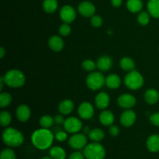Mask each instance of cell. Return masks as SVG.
I'll use <instances>...</instances> for the list:
<instances>
[{
    "instance_id": "7",
    "label": "cell",
    "mask_w": 159,
    "mask_h": 159,
    "mask_svg": "<svg viewBox=\"0 0 159 159\" xmlns=\"http://www.w3.org/2000/svg\"><path fill=\"white\" fill-rule=\"evenodd\" d=\"M87 142H88V140L84 134H73V135H71L68 140V144L70 147L75 150L85 148V146L87 145Z\"/></svg>"
},
{
    "instance_id": "41",
    "label": "cell",
    "mask_w": 159,
    "mask_h": 159,
    "mask_svg": "<svg viewBox=\"0 0 159 159\" xmlns=\"http://www.w3.org/2000/svg\"><path fill=\"white\" fill-rule=\"evenodd\" d=\"M54 124H57V125H61V124H64L65 120L64 119V117L62 116V115L58 114V115H56V116H54Z\"/></svg>"
},
{
    "instance_id": "8",
    "label": "cell",
    "mask_w": 159,
    "mask_h": 159,
    "mask_svg": "<svg viewBox=\"0 0 159 159\" xmlns=\"http://www.w3.org/2000/svg\"><path fill=\"white\" fill-rule=\"evenodd\" d=\"M64 128L67 132L70 134H75L80 131L82 129V123L79 118L71 116L67 118L63 124Z\"/></svg>"
},
{
    "instance_id": "43",
    "label": "cell",
    "mask_w": 159,
    "mask_h": 159,
    "mask_svg": "<svg viewBox=\"0 0 159 159\" xmlns=\"http://www.w3.org/2000/svg\"><path fill=\"white\" fill-rule=\"evenodd\" d=\"M5 54H6V50H5V48H3V47H2V48H0V57H1V58H3Z\"/></svg>"
},
{
    "instance_id": "26",
    "label": "cell",
    "mask_w": 159,
    "mask_h": 159,
    "mask_svg": "<svg viewBox=\"0 0 159 159\" xmlns=\"http://www.w3.org/2000/svg\"><path fill=\"white\" fill-rule=\"evenodd\" d=\"M104 137H105V133L103 130L99 128L93 129L89 134V138L93 142H99L102 141Z\"/></svg>"
},
{
    "instance_id": "23",
    "label": "cell",
    "mask_w": 159,
    "mask_h": 159,
    "mask_svg": "<svg viewBox=\"0 0 159 159\" xmlns=\"http://www.w3.org/2000/svg\"><path fill=\"white\" fill-rule=\"evenodd\" d=\"M147 8L151 16L159 19V0H149Z\"/></svg>"
},
{
    "instance_id": "9",
    "label": "cell",
    "mask_w": 159,
    "mask_h": 159,
    "mask_svg": "<svg viewBox=\"0 0 159 159\" xmlns=\"http://www.w3.org/2000/svg\"><path fill=\"white\" fill-rule=\"evenodd\" d=\"M59 15H60L61 20L65 23H71L76 18L75 10L72 6H68V5L63 6L61 9Z\"/></svg>"
},
{
    "instance_id": "17",
    "label": "cell",
    "mask_w": 159,
    "mask_h": 159,
    "mask_svg": "<svg viewBox=\"0 0 159 159\" xmlns=\"http://www.w3.org/2000/svg\"><path fill=\"white\" fill-rule=\"evenodd\" d=\"M113 66V60L107 55L101 56L96 62V67L102 71H107Z\"/></svg>"
},
{
    "instance_id": "12",
    "label": "cell",
    "mask_w": 159,
    "mask_h": 159,
    "mask_svg": "<svg viewBox=\"0 0 159 159\" xmlns=\"http://www.w3.org/2000/svg\"><path fill=\"white\" fill-rule=\"evenodd\" d=\"M117 103L122 108L129 110L135 106L136 98L131 94H123L118 98Z\"/></svg>"
},
{
    "instance_id": "37",
    "label": "cell",
    "mask_w": 159,
    "mask_h": 159,
    "mask_svg": "<svg viewBox=\"0 0 159 159\" xmlns=\"http://www.w3.org/2000/svg\"><path fill=\"white\" fill-rule=\"evenodd\" d=\"M55 138L57 141L59 142H63V141H66L68 138V135H67L66 132L63 131V130H58L55 134Z\"/></svg>"
},
{
    "instance_id": "21",
    "label": "cell",
    "mask_w": 159,
    "mask_h": 159,
    "mask_svg": "<svg viewBox=\"0 0 159 159\" xmlns=\"http://www.w3.org/2000/svg\"><path fill=\"white\" fill-rule=\"evenodd\" d=\"M121 84V79L120 76H118L116 74L109 75L106 78V85L108 88L111 89H116L119 88Z\"/></svg>"
},
{
    "instance_id": "18",
    "label": "cell",
    "mask_w": 159,
    "mask_h": 159,
    "mask_svg": "<svg viewBox=\"0 0 159 159\" xmlns=\"http://www.w3.org/2000/svg\"><path fill=\"white\" fill-rule=\"evenodd\" d=\"M147 148L152 153H157L159 152V135L152 134L148 138L146 142Z\"/></svg>"
},
{
    "instance_id": "20",
    "label": "cell",
    "mask_w": 159,
    "mask_h": 159,
    "mask_svg": "<svg viewBox=\"0 0 159 159\" xmlns=\"http://www.w3.org/2000/svg\"><path fill=\"white\" fill-rule=\"evenodd\" d=\"M75 107L74 102L70 99H65L60 102L58 110L62 115H68L73 111Z\"/></svg>"
},
{
    "instance_id": "27",
    "label": "cell",
    "mask_w": 159,
    "mask_h": 159,
    "mask_svg": "<svg viewBox=\"0 0 159 159\" xmlns=\"http://www.w3.org/2000/svg\"><path fill=\"white\" fill-rule=\"evenodd\" d=\"M120 65L121 68L124 71H133L135 68V62L132 58L129 57H124L120 61Z\"/></svg>"
},
{
    "instance_id": "34",
    "label": "cell",
    "mask_w": 159,
    "mask_h": 159,
    "mask_svg": "<svg viewBox=\"0 0 159 159\" xmlns=\"http://www.w3.org/2000/svg\"><path fill=\"white\" fill-rule=\"evenodd\" d=\"M96 64L91 59H86L82 62V68L87 71H93L96 68Z\"/></svg>"
},
{
    "instance_id": "39",
    "label": "cell",
    "mask_w": 159,
    "mask_h": 159,
    "mask_svg": "<svg viewBox=\"0 0 159 159\" xmlns=\"http://www.w3.org/2000/svg\"><path fill=\"white\" fill-rule=\"evenodd\" d=\"M109 132H110V134L113 137H116L119 135L120 134V129L118 128L116 126L111 125L110 126V129H109Z\"/></svg>"
},
{
    "instance_id": "3",
    "label": "cell",
    "mask_w": 159,
    "mask_h": 159,
    "mask_svg": "<svg viewBox=\"0 0 159 159\" xmlns=\"http://www.w3.org/2000/svg\"><path fill=\"white\" fill-rule=\"evenodd\" d=\"M2 77L5 84L11 88H20L26 82L24 74L17 69L9 70Z\"/></svg>"
},
{
    "instance_id": "33",
    "label": "cell",
    "mask_w": 159,
    "mask_h": 159,
    "mask_svg": "<svg viewBox=\"0 0 159 159\" xmlns=\"http://www.w3.org/2000/svg\"><path fill=\"white\" fill-rule=\"evenodd\" d=\"M0 159H16V155L11 148H5L2 151Z\"/></svg>"
},
{
    "instance_id": "1",
    "label": "cell",
    "mask_w": 159,
    "mask_h": 159,
    "mask_svg": "<svg viewBox=\"0 0 159 159\" xmlns=\"http://www.w3.org/2000/svg\"><path fill=\"white\" fill-rule=\"evenodd\" d=\"M54 134L46 128L38 129L33 133L31 141L35 148L39 150H46L52 145Z\"/></svg>"
},
{
    "instance_id": "22",
    "label": "cell",
    "mask_w": 159,
    "mask_h": 159,
    "mask_svg": "<svg viewBox=\"0 0 159 159\" xmlns=\"http://www.w3.org/2000/svg\"><path fill=\"white\" fill-rule=\"evenodd\" d=\"M144 99L146 102L150 105H154L157 103L159 100V93L155 89H150L145 92Z\"/></svg>"
},
{
    "instance_id": "5",
    "label": "cell",
    "mask_w": 159,
    "mask_h": 159,
    "mask_svg": "<svg viewBox=\"0 0 159 159\" xmlns=\"http://www.w3.org/2000/svg\"><path fill=\"white\" fill-rule=\"evenodd\" d=\"M126 86L131 90L139 89L144 85V78L138 71H130L124 78Z\"/></svg>"
},
{
    "instance_id": "44",
    "label": "cell",
    "mask_w": 159,
    "mask_h": 159,
    "mask_svg": "<svg viewBox=\"0 0 159 159\" xmlns=\"http://www.w3.org/2000/svg\"><path fill=\"white\" fill-rule=\"evenodd\" d=\"M90 131H91V130H90V128L89 127H85V128L83 129V134L85 135L89 134Z\"/></svg>"
},
{
    "instance_id": "13",
    "label": "cell",
    "mask_w": 159,
    "mask_h": 159,
    "mask_svg": "<svg viewBox=\"0 0 159 159\" xmlns=\"http://www.w3.org/2000/svg\"><path fill=\"white\" fill-rule=\"evenodd\" d=\"M79 12L84 17H92L96 12V7L92 2L88 1L82 2L78 7Z\"/></svg>"
},
{
    "instance_id": "19",
    "label": "cell",
    "mask_w": 159,
    "mask_h": 159,
    "mask_svg": "<svg viewBox=\"0 0 159 159\" xmlns=\"http://www.w3.org/2000/svg\"><path fill=\"white\" fill-rule=\"evenodd\" d=\"M114 120V115L110 110H103L99 115V121L103 126L113 125Z\"/></svg>"
},
{
    "instance_id": "38",
    "label": "cell",
    "mask_w": 159,
    "mask_h": 159,
    "mask_svg": "<svg viewBox=\"0 0 159 159\" xmlns=\"http://www.w3.org/2000/svg\"><path fill=\"white\" fill-rule=\"evenodd\" d=\"M150 121L153 125L159 127V113H155L151 115Z\"/></svg>"
},
{
    "instance_id": "4",
    "label": "cell",
    "mask_w": 159,
    "mask_h": 159,
    "mask_svg": "<svg viewBox=\"0 0 159 159\" xmlns=\"http://www.w3.org/2000/svg\"><path fill=\"white\" fill-rule=\"evenodd\" d=\"M83 154L86 159H104L106 150L99 142H93L85 146Z\"/></svg>"
},
{
    "instance_id": "35",
    "label": "cell",
    "mask_w": 159,
    "mask_h": 159,
    "mask_svg": "<svg viewBox=\"0 0 159 159\" xmlns=\"http://www.w3.org/2000/svg\"><path fill=\"white\" fill-rule=\"evenodd\" d=\"M71 26H69L68 23H64V24H61L59 27V34H60L61 36L62 37H67L71 33Z\"/></svg>"
},
{
    "instance_id": "10",
    "label": "cell",
    "mask_w": 159,
    "mask_h": 159,
    "mask_svg": "<svg viewBox=\"0 0 159 159\" xmlns=\"http://www.w3.org/2000/svg\"><path fill=\"white\" fill-rule=\"evenodd\" d=\"M79 116L83 120H89L94 115V108L89 102H83L79 105L78 109Z\"/></svg>"
},
{
    "instance_id": "25",
    "label": "cell",
    "mask_w": 159,
    "mask_h": 159,
    "mask_svg": "<svg viewBox=\"0 0 159 159\" xmlns=\"http://www.w3.org/2000/svg\"><path fill=\"white\" fill-rule=\"evenodd\" d=\"M127 8L133 13L139 12L143 8V2L141 0H127Z\"/></svg>"
},
{
    "instance_id": "36",
    "label": "cell",
    "mask_w": 159,
    "mask_h": 159,
    "mask_svg": "<svg viewBox=\"0 0 159 159\" xmlns=\"http://www.w3.org/2000/svg\"><path fill=\"white\" fill-rule=\"evenodd\" d=\"M91 24L94 27H99L102 24V19L101 16L97 15H94L91 17Z\"/></svg>"
},
{
    "instance_id": "45",
    "label": "cell",
    "mask_w": 159,
    "mask_h": 159,
    "mask_svg": "<svg viewBox=\"0 0 159 159\" xmlns=\"http://www.w3.org/2000/svg\"><path fill=\"white\" fill-rule=\"evenodd\" d=\"M3 84H5L4 80H3V77H1V79H0V89L1 90H2Z\"/></svg>"
},
{
    "instance_id": "28",
    "label": "cell",
    "mask_w": 159,
    "mask_h": 159,
    "mask_svg": "<svg viewBox=\"0 0 159 159\" xmlns=\"http://www.w3.org/2000/svg\"><path fill=\"white\" fill-rule=\"evenodd\" d=\"M57 0H43V9L47 13H53L57 9Z\"/></svg>"
},
{
    "instance_id": "2",
    "label": "cell",
    "mask_w": 159,
    "mask_h": 159,
    "mask_svg": "<svg viewBox=\"0 0 159 159\" xmlns=\"http://www.w3.org/2000/svg\"><path fill=\"white\" fill-rule=\"evenodd\" d=\"M2 141L6 145L10 148H16L22 145L24 141L23 134L13 127L5 129L2 133Z\"/></svg>"
},
{
    "instance_id": "46",
    "label": "cell",
    "mask_w": 159,
    "mask_h": 159,
    "mask_svg": "<svg viewBox=\"0 0 159 159\" xmlns=\"http://www.w3.org/2000/svg\"><path fill=\"white\" fill-rule=\"evenodd\" d=\"M41 159H53V158H51V156H50V157H43V158H41Z\"/></svg>"
},
{
    "instance_id": "40",
    "label": "cell",
    "mask_w": 159,
    "mask_h": 159,
    "mask_svg": "<svg viewBox=\"0 0 159 159\" xmlns=\"http://www.w3.org/2000/svg\"><path fill=\"white\" fill-rule=\"evenodd\" d=\"M85 155L80 152H75L69 156L68 159H85Z\"/></svg>"
},
{
    "instance_id": "31",
    "label": "cell",
    "mask_w": 159,
    "mask_h": 159,
    "mask_svg": "<svg viewBox=\"0 0 159 159\" xmlns=\"http://www.w3.org/2000/svg\"><path fill=\"white\" fill-rule=\"evenodd\" d=\"M12 121V116L7 111H2L0 113V124L2 127H7Z\"/></svg>"
},
{
    "instance_id": "16",
    "label": "cell",
    "mask_w": 159,
    "mask_h": 159,
    "mask_svg": "<svg viewBox=\"0 0 159 159\" xmlns=\"http://www.w3.org/2000/svg\"><path fill=\"white\" fill-rule=\"evenodd\" d=\"M110 96L106 93H99L95 99V104L99 110H105L110 104Z\"/></svg>"
},
{
    "instance_id": "24",
    "label": "cell",
    "mask_w": 159,
    "mask_h": 159,
    "mask_svg": "<svg viewBox=\"0 0 159 159\" xmlns=\"http://www.w3.org/2000/svg\"><path fill=\"white\" fill-rule=\"evenodd\" d=\"M50 156L53 159H65L66 158V152L65 149L59 146H54L50 149Z\"/></svg>"
},
{
    "instance_id": "14",
    "label": "cell",
    "mask_w": 159,
    "mask_h": 159,
    "mask_svg": "<svg viewBox=\"0 0 159 159\" xmlns=\"http://www.w3.org/2000/svg\"><path fill=\"white\" fill-rule=\"evenodd\" d=\"M16 118L18 119V120H20V122H26L30 117V109L25 104L19 106L16 111Z\"/></svg>"
},
{
    "instance_id": "30",
    "label": "cell",
    "mask_w": 159,
    "mask_h": 159,
    "mask_svg": "<svg viewBox=\"0 0 159 159\" xmlns=\"http://www.w3.org/2000/svg\"><path fill=\"white\" fill-rule=\"evenodd\" d=\"M12 96L8 93H2L0 95V107L5 108L10 105L12 102Z\"/></svg>"
},
{
    "instance_id": "29",
    "label": "cell",
    "mask_w": 159,
    "mask_h": 159,
    "mask_svg": "<svg viewBox=\"0 0 159 159\" xmlns=\"http://www.w3.org/2000/svg\"><path fill=\"white\" fill-rule=\"evenodd\" d=\"M54 124V117H52L50 115H43L40 119V125L42 128L48 129L53 126Z\"/></svg>"
},
{
    "instance_id": "11",
    "label": "cell",
    "mask_w": 159,
    "mask_h": 159,
    "mask_svg": "<svg viewBox=\"0 0 159 159\" xmlns=\"http://www.w3.org/2000/svg\"><path fill=\"white\" fill-rule=\"evenodd\" d=\"M136 119L137 115L135 112L131 110H127L123 112L120 118V124H122V126L125 127H129L134 125Z\"/></svg>"
},
{
    "instance_id": "42",
    "label": "cell",
    "mask_w": 159,
    "mask_h": 159,
    "mask_svg": "<svg viewBox=\"0 0 159 159\" xmlns=\"http://www.w3.org/2000/svg\"><path fill=\"white\" fill-rule=\"evenodd\" d=\"M111 3L114 7H120L122 5L123 0H111Z\"/></svg>"
},
{
    "instance_id": "32",
    "label": "cell",
    "mask_w": 159,
    "mask_h": 159,
    "mask_svg": "<svg viewBox=\"0 0 159 159\" xmlns=\"http://www.w3.org/2000/svg\"><path fill=\"white\" fill-rule=\"evenodd\" d=\"M150 14L146 11H142L138 16V21L141 26H146L150 22Z\"/></svg>"
},
{
    "instance_id": "6",
    "label": "cell",
    "mask_w": 159,
    "mask_h": 159,
    "mask_svg": "<svg viewBox=\"0 0 159 159\" xmlns=\"http://www.w3.org/2000/svg\"><path fill=\"white\" fill-rule=\"evenodd\" d=\"M86 85L91 90H99L102 88L106 84V78L103 75L98 71L92 72L87 76L86 78Z\"/></svg>"
},
{
    "instance_id": "15",
    "label": "cell",
    "mask_w": 159,
    "mask_h": 159,
    "mask_svg": "<svg viewBox=\"0 0 159 159\" xmlns=\"http://www.w3.org/2000/svg\"><path fill=\"white\" fill-rule=\"evenodd\" d=\"M64 40L60 36L53 35L48 40V46L52 51L59 52L64 48Z\"/></svg>"
}]
</instances>
